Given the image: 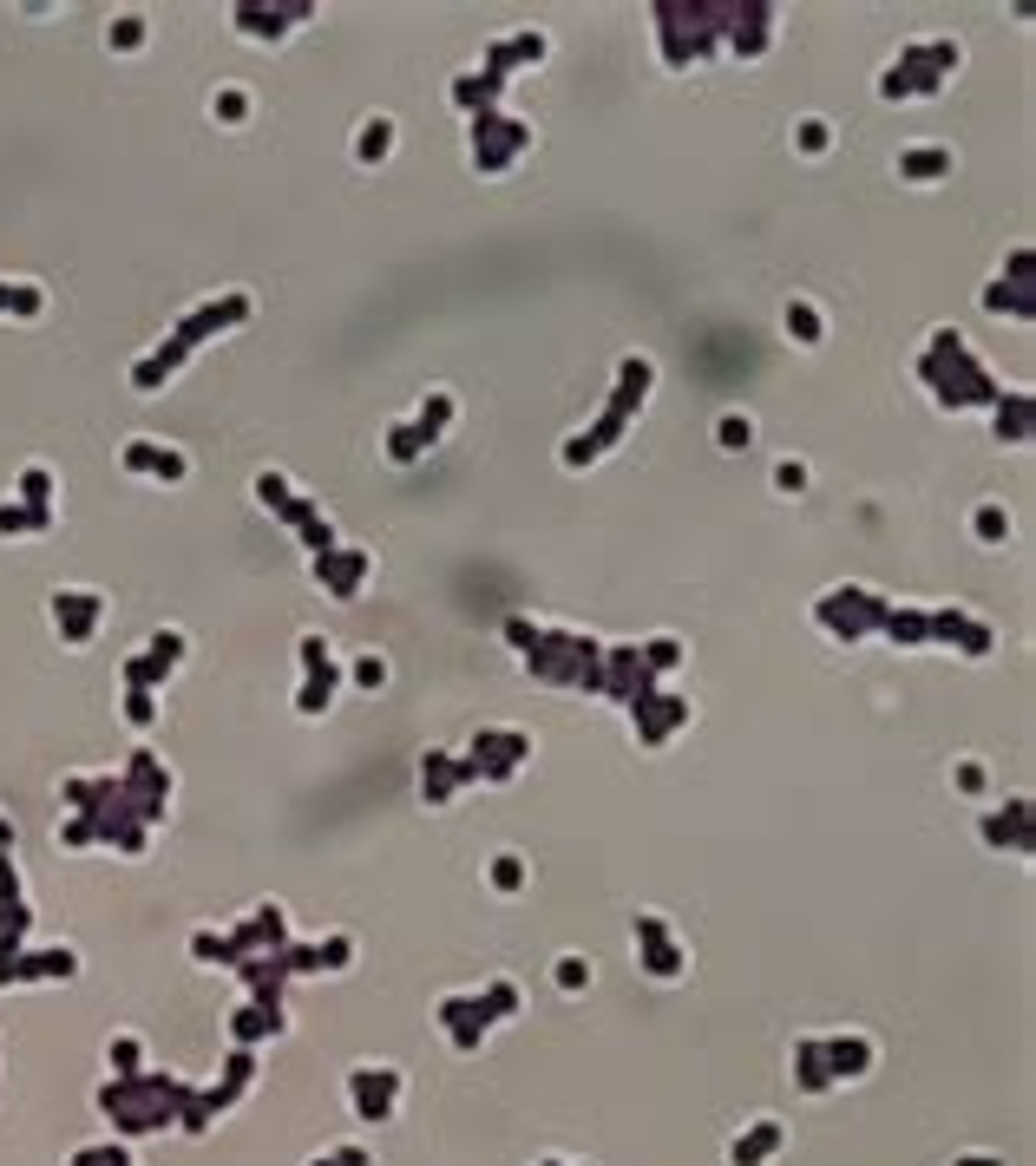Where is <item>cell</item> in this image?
<instances>
[{
  "label": "cell",
  "mask_w": 1036,
  "mask_h": 1166,
  "mask_svg": "<svg viewBox=\"0 0 1036 1166\" xmlns=\"http://www.w3.org/2000/svg\"><path fill=\"white\" fill-rule=\"evenodd\" d=\"M820 1061H827L833 1081H853V1074L872 1068V1042L866 1036H833V1042H820Z\"/></svg>",
  "instance_id": "cell-1"
},
{
  "label": "cell",
  "mask_w": 1036,
  "mask_h": 1166,
  "mask_svg": "<svg viewBox=\"0 0 1036 1166\" xmlns=\"http://www.w3.org/2000/svg\"><path fill=\"white\" fill-rule=\"evenodd\" d=\"M393 1095H401V1068H381V1074H355V1101H361V1114L368 1121H381L387 1108H393Z\"/></svg>",
  "instance_id": "cell-2"
},
{
  "label": "cell",
  "mask_w": 1036,
  "mask_h": 1166,
  "mask_svg": "<svg viewBox=\"0 0 1036 1166\" xmlns=\"http://www.w3.org/2000/svg\"><path fill=\"white\" fill-rule=\"evenodd\" d=\"M774 1147H781V1127H774V1121H761L748 1140H735V1153H729V1160H735V1166H761Z\"/></svg>",
  "instance_id": "cell-3"
},
{
  "label": "cell",
  "mask_w": 1036,
  "mask_h": 1166,
  "mask_svg": "<svg viewBox=\"0 0 1036 1166\" xmlns=\"http://www.w3.org/2000/svg\"><path fill=\"white\" fill-rule=\"evenodd\" d=\"M715 440H722L729 453H735V446H748V440H755V427H748V413H722V427H715Z\"/></svg>",
  "instance_id": "cell-4"
},
{
  "label": "cell",
  "mask_w": 1036,
  "mask_h": 1166,
  "mask_svg": "<svg viewBox=\"0 0 1036 1166\" xmlns=\"http://www.w3.org/2000/svg\"><path fill=\"white\" fill-rule=\"evenodd\" d=\"M787 335H801V342H820V315H814L807 302H793V308H787Z\"/></svg>",
  "instance_id": "cell-5"
},
{
  "label": "cell",
  "mask_w": 1036,
  "mask_h": 1166,
  "mask_svg": "<svg viewBox=\"0 0 1036 1166\" xmlns=\"http://www.w3.org/2000/svg\"><path fill=\"white\" fill-rule=\"evenodd\" d=\"M944 164H951V151H912V157H906V171H912V178H938Z\"/></svg>",
  "instance_id": "cell-6"
},
{
  "label": "cell",
  "mask_w": 1036,
  "mask_h": 1166,
  "mask_svg": "<svg viewBox=\"0 0 1036 1166\" xmlns=\"http://www.w3.org/2000/svg\"><path fill=\"white\" fill-rule=\"evenodd\" d=\"M774 491H807V466H801V459H781V466H774Z\"/></svg>",
  "instance_id": "cell-7"
},
{
  "label": "cell",
  "mask_w": 1036,
  "mask_h": 1166,
  "mask_svg": "<svg viewBox=\"0 0 1036 1166\" xmlns=\"http://www.w3.org/2000/svg\"><path fill=\"white\" fill-rule=\"evenodd\" d=\"M512 1010H519V989H512V983H493V989H486V1016H512Z\"/></svg>",
  "instance_id": "cell-8"
},
{
  "label": "cell",
  "mask_w": 1036,
  "mask_h": 1166,
  "mask_svg": "<svg viewBox=\"0 0 1036 1166\" xmlns=\"http://www.w3.org/2000/svg\"><path fill=\"white\" fill-rule=\"evenodd\" d=\"M584 983H591V963H584V957H565V963H557V989H584Z\"/></svg>",
  "instance_id": "cell-9"
},
{
  "label": "cell",
  "mask_w": 1036,
  "mask_h": 1166,
  "mask_svg": "<svg viewBox=\"0 0 1036 1166\" xmlns=\"http://www.w3.org/2000/svg\"><path fill=\"white\" fill-rule=\"evenodd\" d=\"M978 531H984V544H997V538L1010 531V518H1004L997 505H984V512H978Z\"/></svg>",
  "instance_id": "cell-10"
},
{
  "label": "cell",
  "mask_w": 1036,
  "mask_h": 1166,
  "mask_svg": "<svg viewBox=\"0 0 1036 1166\" xmlns=\"http://www.w3.org/2000/svg\"><path fill=\"white\" fill-rule=\"evenodd\" d=\"M387 144H393V131H387V125H368V131H361V157H381Z\"/></svg>",
  "instance_id": "cell-11"
},
{
  "label": "cell",
  "mask_w": 1036,
  "mask_h": 1166,
  "mask_svg": "<svg viewBox=\"0 0 1036 1166\" xmlns=\"http://www.w3.org/2000/svg\"><path fill=\"white\" fill-rule=\"evenodd\" d=\"M493 878H499V885H506V891H512V885H519V878H525V865H519V859H499V865H493Z\"/></svg>",
  "instance_id": "cell-12"
},
{
  "label": "cell",
  "mask_w": 1036,
  "mask_h": 1166,
  "mask_svg": "<svg viewBox=\"0 0 1036 1166\" xmlns=\"http://www.w3.org/2000/svg\"><path fill=\"white\" fill-rule=\"evenodd\" d=\"M958 1166H1004V1160H991V1153H971V1160H958Z\"/></svg>",
  "instance_id": "cell-13"
}]
</instances>
